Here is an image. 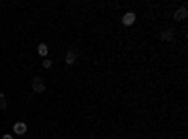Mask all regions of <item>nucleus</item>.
I'll return each mask as SVG.
<instances>
[{
    "label": "nucleus",
    "mask_w": 188,
    "mask_h": 139,
    "mask_svg": "<svg viewBox=\"0 0 188 139\" xmlns=\"http://www.w3.org/2000/svg\"><path fill=\"white\" fill-rule=\"evenodd\" d=\"M2 139H13V135H10V133H4V137Z\"/></svg>",
    "instance_id": "obj_10"
},
{
    "label": "nucleus",
    "mask_w": 188,
    "mask_h": 139,
    "mask_svg": "<svg viewBox=\"0 0 188 139\" xmlns=\"http://www.w3.org/2000/svg\"><path fill=\"white\" fill-rule=\"evenodd\" d=\"M8 107V102H6V98H4V94L0 92V109H6Z\"/></svg>",
    "instance_id": "obj_8"
},
{
    "label": "nucleus",
    "mask_w": 188,
    "mask_h": 139,
    "mask_svg": "<svg viewBox=\"0 0 188 139\" xmlns=\"http://www.w3.org/2000/svg\"><path fill=\"white\" fill-rule=\"evenodd\" d=\"M43 68H51V60H43Z\"/></svg>",
    "instance_id": "obj_9"
},
{
    "label": "nucleus",
    "mask_w": 188,
    "mask_h": 139,
    "mask_svg": "<svg viewBox=\"0 0 188 139\" xmlns=\"http://www.w3.org/2000/svg\"><path fill=\"white\" fill-rule=\"evenodd\" d=\"M160 38H162L164 41H173V30H162Z\"/></svg>",
    "instance_id": "obj_5"
},
{
    "label": "nucleus",
    "mask_w": 188,
    "mask_h": 139,
    "mask_svg": "<svg viewBox=\"0 0 188 139\" xmlns=\"http://www.w3.org/2000/svg\"><path fill=\"white\" fill-rule=\"evenodd\" d=\"M66 62H68V64H74V62H75V53H74V51H68V55H66Z\"/></svg>",
    "instance_id": "obj_6"
},
{
    "label": "nucleus",
    "mask_w": 188,
    "mask_h": 139,
    "mask_svg": "<svg viewBox=\"0 0 188 139\" xmlns=\"http://www.w3.org/2000/svg\"><path fill=\"white\" fill-rule=\"evenodd\" d=\"M32 90L34 92H43L45 90V85H43V81L40 77H34L32 79Z\"/></svg>",
    "instance_id": "obj_1"
},
{
    "label": "nucleus",
    "mask_w": 188,
    "mask_h": 139,
    "mask_svg": "<svg viewBox=\"0 0 188 139\" xmlns=\"http://www.w3.org/2000/svg\"><path fill=\"white\" fill-rule=\"evenodd\" d=\"M13 132H15L17 135H21V133H25V132H27V124H25V122H17V124L13 126Z\"/></svg>",
    "instance_id": "obj_3"
},
{
    "label": "nucleus",
    "mask_w": 188,
    "mask_h": 139,
    "mask_svg": "<svg viewBox=\"0 0 188 139\" xmlns=\"http://www.w3.org/2000/svg\"><path fill=\"white\" fill-rule=\"evenodd\" d=\"M134 21H135V13H126L124 17H122V23L126 27H130V25H134Z\"/></svg>",
    "instance_id": "obj_4"
},
{
    "label": "nucleus",
    "mask_w": 188,
    "mask_h": 139,
    "mask_svg": "<svg viewBox=\"0 0 188 139\" xmlns=\"http://www.w3.org/2000/svg\"><path fill=\"white\" fill-rule=\"evenodd\" d=\"M38 53H40L41 57L47 55V45H45V43H40V45H38Z\"/></svg>",
    "instance_id": "obj_7"
},
{
    "label": "nucleus",
    "mask_w": 188,
    "mask_h": 139,
    "mask_svg": "<svg viewBox=\"0 0 188 139\" xmlns=\"http://www.w3.org/2000/svg\"><path fill=\"white\" fill-rule=\"evenodd\" d=\"M186 15H188V10H186V8H179V10L173 13V19H175V21H182Z\"/></svg>",
    "instance_id": "obj_2"
}]
</instances>
